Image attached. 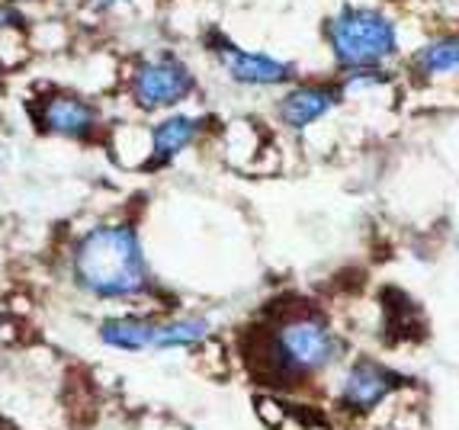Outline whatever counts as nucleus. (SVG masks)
Wrapping results in <instances>:
<instances>
[{
  "instance_id": "nucleus-1",
  "label": "nucleus",
  "mask_w": 459,
  "mask_h": 430,
  "mask_svg": "<svg viewBox=\"0 0 459 430\" xmlns=\"http://www.w3.org/2000/svg\"><path fill=\"white\" fill-rule=\"evenodd\" d=\"M77 280L97 296H135L145 289V261L135 231L103 225L84 235L74 254Z\"/></svg>"
},
{
  "instance_id": "nucleus-2",
  "label": "nucleus",
  "mask_w": 459,
  "mask_h": 430,
  "mask_svg": "<svg viewBox=\"0 0 459 430\" xmlns=\"http://www.w3.org/2000/svg\"><path fill=\"white\" fill-rule=\"evenodd\" d=\"M325 42H328V52L337 68L357 71L383 68L389 58L398 55L402 36H398V23L385 10L344 4L325 23Z\"/></svg>"
},
{
  "instance_id": "nucleus-3",
  "label": "nucleus",
  "mask_w": 459,
  "mask_h": 430,
  "mask_svg": "<svg viewBox=\"0 0 459 430\" xmlns=\"http://www.w3.org/2000/svg\"><path fill=\"white\" fill-rule=\"evenodd\" d=\"M276 357L290 373H315L337 357V338L318 318H296L280 328L273 340Z\"/></svg>"
},
{
  "instance_id": "nucleus-4",
  "label": "nucleus",
  "mask_w": 459,
  "mask_h": 430,
  "mask_svg": "<svg viewBox=\"0 0 459 430\" xmlns=\"http://www.w3.org/2000/svg\"><path fill=\"white\" fill-rule=\"evenodd\" d=\"M193 93V74L184 62H177L170 55L164 58H152L142 62L132 74V97L138 107L145 109H161L177 107Z\"/></svg>"
},
{
  "instance_id": "nucleus-5",
  "label": "nucleus",
  "mask_w": 459,
  "mask_h": 430,
  "mask_svg": "<svg viewBox=\"0 0 459 430\" xmlns=\"http://www.w3.org/2000/svg\"><path fill=\"white\" fill-rule=\"evenodd\" d=\"M219 62L235 84L245 87H280L290 84L292 74H296L290 62H280L267 52H247V48H238L231 42L219 46Z\"/></svg>"
},
{
  "instance_id": "nucleus-6",
  "label": "nucleus",
  "mask_w": 459,
  "mask_h": 430,
  "mask_svg": "<svg viewBox=\"0 0 459 430\" xmlns=\"http://www.w3.org/2000/svg\"><path fill=\"white\" fill-rule=\"evenodd\" d=\"M344 84H299L280 100V119L290 129H308L312 123L325 119L331 109L344 103Z\"/></svg>"
},
{
  "instance_id": "nucleus-7",
  "label": "nucleus",
  "mask_w": 459,
  "mask_h": 430,
  "mask_svg": "<svg viewBox=\"0 0 459 430\" xmlns=\"http://www.w3.org/2000/svg\"><path fill=\"white\" fill-rule=\"evenodd\" d=\"M392 389H395V376H392L389 369H383L379 363L363 360L347 373L341 395H344V405L353 408V411H369V408L379 405Z\"/></svg>"
},
{
  "instance_id": "nucleus-8",
  "label": "nucleus",
  "mask_w": 459,
  "mask_h": 430,
  "mask_svg": "<svg viewBox=\"0 0 459 430\" xmlns=\"http://www.w3.org/2000/svg\"><path fill=\"white\" fill-rule=\"evenodd\" d=\"M42 125L55 135H68V139H84L97 125V109L91 103L77 100V97H55L42 109Z\"/></svg>"
},
{
  "instance_id": "nucleus-9",
  "label": "nucleus",
  "mask_w": 459,
  "mask_h": 430,
  "mask_svg": "<svg viewBox=\"0 0 459 430\" xmlns=\"http://www.w3.org/2000/svg\"><path fill=\"white\" fill-rule=\"evenodd\" d=\"M411 68L424 81H444V77L459 74V36H434L424 46L414 48Z\"/></svg>"
},
{
  "instance_id": "nucleus-10",
  "label": "nucleus",
  "mask_w": 459,
  "mask_h": 430,
  "mask_svg": "<svg viewBox=\"0 0 459 430\" xmlns=\"http://www.w3.org/2000/svg\"><path fill=\"white\" fill-rule=\"evenodd\" d=\"M199 132V119L190 116H168L161 125H154L152 132V148H154V161H170L174 154H180Z\"/></svg>"
},
{
  "instance_id": "nucleus-11",
  "label": "nucleus",
  "mask_w": 459,
  "mask_h": 430,
  "mask_svg": "<svg viewBox=\"0 0 459 430\" xmlns=\"http://www.w3.org/2000/svg\"><path fill=\"white\" fill-rule=\"evenodd\" d=\"M158 331L161 324L142 322V318H113L100 328L103 340L113 347H123V350H142V347L158 344Z\"/></svg>"
},
{
  "instance_id": "nucleus-12",
  "label": "nucleus",
  "mask_w": 459,
  "mask_h": 430,
  "mask_svg": "<svg viewBox=\"0 0 459 430\" xmlns=\"http://www.w3.org/2000/svg\"><path fill=\"white\" fill-rule=\"evenodd\" d=\"M10 23H16V13H10L7 7H0V30H4V26H10Z\"/></svg>"
},
{
  "instance_id": "nucleus-13",
  "label": "nucleus",
  "mask_w": 459,
  "mask_h": 430,
  "mask_svg": "<svg viewBox=\"0 0 459 430\" xmlns=\"http://www.w3.org/2000/svg\"><path fill=\"white\" fill-rule=\"evenodd\" d=\"M91 4L97 10H109V7H116V4H123V0H91Z\"/></svg>"
}]
</instances>
